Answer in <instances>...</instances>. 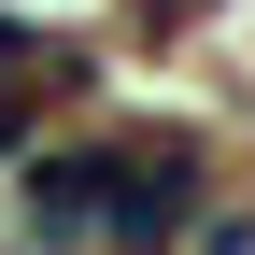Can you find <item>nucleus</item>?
<instances>
[{"label":"nucleus","instance_id":"1","mask_svg":"<svg viewBox=\"0 0 255 255\" xmlns=\"http://www.w3.org/2000/svg\"><path fill=\"white\" fill-rule=\"evenodd\" d=\"M14 227L28 255H156V241L213 227V170H199V142H28Z\"/></svg>","mask_w":255,"mask_h":255}]
</instances>
